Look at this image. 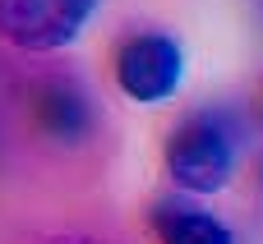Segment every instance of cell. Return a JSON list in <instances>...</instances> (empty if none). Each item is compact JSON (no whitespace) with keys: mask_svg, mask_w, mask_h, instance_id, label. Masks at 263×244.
Masks as SVG:
<instances>
[{"mask_svg":"<svg viewBox=\"0 0 263 244\" xmlns=\"http://www.w3.org/2000/svg\"><path fill=\"white\" fill-rule=\"evenodd\" d=\"M102 0H0V37L18 51L69 46Z\"/></svg>","mask_w":263,"mask_h":244,"instance_id":"obj_1","label":"cell"},{"mask_svg":"<svg viewBox=\"0 0 263 244\" xmlns=\"http://www.w3.org/2000/svg\"><path fill=\"white\" fill-rule=\"evenodd\" d=\"M166 171L190 194H217L236 171V148H231V138H227V129L217 120L199 115V120L180 125V134L171 138Z\"/></svg>","mask_w":263,"mask_h":244,"instance_id":"obj_2","label":"cell"},{"mask_svg":"<svg viewBox=\"0 0 263 244\" xmlns=\"http://www.w3.org/2000/svg\"><path fill=\"white\" fill-rule=\"evenodd\" d=\"M185 74V55L171 37L162 32H139L116 51V83L129 101H166Z\"/></svg>","mask_w":263,"mask_h":244,"instance_id":"obj_3","label":"cell"},{"mask_svg":"<svg viewBox=\"0 0 263 244\" xmlns=\"http://www.w3.org/2000/svg\"><path fill=\"white\" fill-rule=\"evenodd\" d=\"M42 125L51 129V134H79L83 125H88V111H83V101H79V92H69V88H51L46 92V101H42Z\"/></svg>","mask_w":263,"mask_h":244,"instance_id":"obj_5","label":"cell"},{"mask_svg":"<svg viewBox=\"0 0 263 244\" xmlns=\"http://www.w3.org/2000/svg\"><path fill=\"white\" fill-rule=\"evenodd\" d=\"M153 235H157V244H236L231 231L213 212L176 208V203H162L153 212Z\"/></svg>","mask_w":263,"mask_h":244,"instance_id":"obj_4","label":"cell"}]
</instances>
